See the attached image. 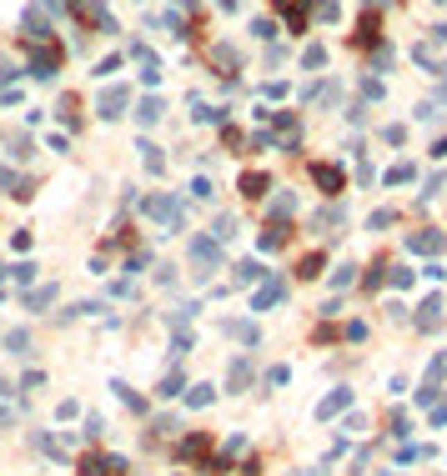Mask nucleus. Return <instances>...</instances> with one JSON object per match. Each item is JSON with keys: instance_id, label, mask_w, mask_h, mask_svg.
Returning <instances> with one entry per match:
<instances>
[{"instance_id": "f257e3e1", "label": "nucleus", "mask_w": 447, "mask_h": 476, "mask_svg": "<svg viewBox=\"0 0 447 476\" xmlns=\"http://www.w3.org/2000/svg\"><path fill=\"white\" fill-rule=\"evenodd\" d=\"M312 176H317V181H322L327 191H342V170H332V166H317V170H312Z\"/></svg>"}, {"instance_id": "f03ea898", "label": "nucleus", "mask_w": 447, "mask_h": 476, "mask_svg": "<svg viewBox=\"0 0 447 476\" xmlns=\"http://www.w3.org/2000/svg\"><path fill=\"white\" fill-rule=\"evenodd\" d=\"M262 186H267L262 176H246V181H242V191H246V196H262Z\"/></svg>"}]
</instances>
